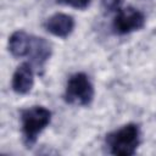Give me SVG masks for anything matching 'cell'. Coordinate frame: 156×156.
I'll return each instance as SVG.
<instances>
[{
	"instance_id": "cell-6",
	"label": "cell",
	"mask_w": 156,
	"mask_h": 156,
	"mask_svg": "<svg viewBox=\"0 0 156 156\" xmlns=\"http://www.w3.org/2000/svg\"><path fill=\"white\" fill-rule=\"evenodd\" d=\"M34 84V73L30 63H21L12 77V89L17 94H27Z\"/></svg>"
},
{
	"instance_id": "cell-10",
	"label": "cell",
	"mask_w": 156,
	"mask_h": 156,
	"mask_svg": "<svg viewBox=\"0 0 156 156\" xmlns=\"http://www.w3.org/2000/svg\"><path fill=\"white\" fill-rule=\"evenodd\" d=\"M63 1L67 5H69V6L74 7V9H78V10L87 9L91 2V0H63Z\"/></svg>"
},
{
	"instance_id": "cell-4",
	"label": "cell",
	"mask_w": 156,
	"mask_h": 156,
	"mask_svg": "<svg viewBox=\"0 0 156 156\" xmlns=\"http://www.w3.org/2000/svg\"><path fill=\"white\" fill-rule=\"evenodd\" d=\"M144 13L133 6L119 10L113 20V29L118 34H128L134 30H139L144 27Z\"/></svg>"
},
{
	"instance_id": "cell-1",
	"label": "cell",
	"mask_w": 156,
	"mask_h": 156,
	"mask_svg": "<svg viewBox=\"0 0 156 156\" xmlns=\"http://www.w3.org/2000/svg\"><path fill=\"white\" fill-rule=\"evenodd\" d=\"M110 152L117 156L134 155L140 144V129L135 123H128L106 135Z\"/></svg>"
},
{
	"instance_id": "cell-8",
	"label": "cell",
	"mask_w": 156,
	"mask_h": 156,
	"mask_svg": "<svg viewBox=\"0 0 156 156\" xmlns=\"http://www.w3.org/2000/svg\"><path fill=\"white\" fill-rule=\"evenodd\" d=\"M32 37L23 30H16L9 39V50L15 57H23L29 54Z\"/></svg>"
},
{
	"instance_id": "cell-7",
	"label": "cell",
	"mask_w": 156,
	"mask_h": 156,
	"mask_svg": "<svg viewBox=\"0 0 156 156\" xmlns=\"http://www.w3.org/2000/svg\"><path fill=\"white\" fill-rule=\"evenodd\" d=\"M28 55L30 56L32 62L37 67L41 68L51 56V46L44 38L32 37V44Z\"/></svg>"
},
{
	"instance_id": "cell-9",
	"label": "cell",
	"mask_w": 156,
	"mask_h": 156,
	"mask_svg": "<svg viewBox=\"0 0 156 156\" xmlns=\"http://www.w3.org/2000/svg\"><path fill=\"white\" fill-rule=\"evenodd\" d=\"M123 0H101V5L106 11H116L122 5Z\"/></svg>"
},
{
	"instance_id": "cell-2",
	"label": "cell",
	"mask_w": 156,
	"mask_h": 156,
	"mask_svg": "<svg viewBox=\"0 0 156 156\" xmlns=\"http://www.w3.org/2000/svg\"><path fill=\"white\" fill-rule=\"evenodd\" d=\"M22 133L27 147L35 144L38 135L49 126L51 111L43 106H33L21 112Z\"/></svg>"
},
{
	"instance_id": "cell-3",
	"label": "cell",
	"mask_w": 156,
	"mask_h": 156,
	"mask_svg": "<svg viewBox=\"0 0 156 156\" xmlns=\"http://www.w3.org/2000/svg\"><path fill=\"white\" fill-rule=\"evenodd\" d=\"M94 87L85 73H74L69 77L66 87L65 99L73 105L87 106L93 101Z\"/></svg>"
},
{
	"instance_id": "cell-5",
	"label": "cell",
	"mask_w": 156,
	"mask_h": 156,
	"mask_svg": "<svg viewBox=\"0 0 156 156\" xmlns=\"http://www.w3.org/2000/svg\"><path fill=\"white\" fill-rule=\"evenodd\" d=\"M45 28L48 32L51 34L60 37V38H66L68 37L73 29H74V20L72 16L67 13H55L50 16L45 23Z\"/></svg>"
}]
</instances>
